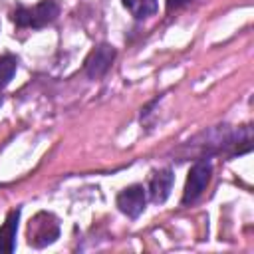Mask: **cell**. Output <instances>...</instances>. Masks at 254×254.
I'll return each mask as SVG.
<instances>
[{"label": "cell", "mask_w": 254, "mask_h": 254, "mask_svg": "<svg viewBox=\"0 0 254 254\" xmlns=\"http://www.w3.org/2000/svg\"><path fill=\"white\" fill-rule=\"evenodd\" d=\"M58 14H60V8L54 0H42L32 8L20 6L12 18L20 28H44L52 24L58 18Z\"/></svg>", "instance_id": "obj_1"}, {"label": "cell", "mask_w": 254, "mask_h": 254, "mask_svg": "<svg viewBox=\"0 0 254 254\" xmlns=\"http://www.w3.org/2000/svg\"><path fill=\"white\" fill-rule=\"evenodd\" d=\"M210 175H212V165L210 161L206 159H200L196 161L190 171H189V177H187V183H185V190H183V198L181 202L183 204H192L200 198V194L204 192L208 181H210Z\"/></svg>", "instance_id": "obj_2"}, {"label": "cell", "mask_w": 254, "mask_h": 254, "mask_svg": "<svg viewBox=\"0 0 254 254\" xmlns=\"http://www.w3.org/2000/svg\"><path fill=\"white\" fill-rule=\"evenodd\" d=\"M113 60H115V50H113L109 44H99V46H95V48L89 52V56L85 58V65H83L87 77H91V79L101 77V75L111 67Z\"/></svg>", "instance_id": "obj_3"}, {"label": "cell", "mask_w": 254, "mask_h": 254, "mask_svg": "<svg viewBox=\"0 0 254 254\" xmlns=\"http://www.w3.org/2000/svg\"><path fill=\"white\" fill-rule=\"evenodd\" d=\"M145 204H147V192H145V189L141 185L125 187L117 194V206L129 218H137L145 210Z\"/></svg>", "instance_id": "obj_4"}, {"label": "cell", "mask_w": 254, "mask_h": 254, "mask_svg": "<svg viewBox=\"0 0 254 254\" xmlns=\"http://www.w3.org/2000/svg\"><path fill=\"white\" fill-rule=\"evenodd\" d=\"M46 220L40 222V216H36L32 222H30V244L36 246V248H42V246H48L52 244L58 234H60V228H58V222L46 214L44 216Z\"/></svg>", "instance_id": "obj_5"}, {"label": "cell", "mask_w": 254, "mask_h": 254, "mask_svg": "<svg viewBox=\"0 0 254 254\" xmlns=\"http://www.w3.org/2000/svg\"><path fill=\"white\" fill-rule=\"evenodd\" d=\"M173 181H175V175L171 169H161L157 171L153 177H151V183H149V194H151V200L161 204L167 200V196L171 194V189H173Z\"/></svg>", "instance_id": "obj_6"}, {"label": "cell", "mask_w": 254, "mask_h": 254, "mask_svg": "<svg viewBox=\"0 0 254 254\" xmlns=\"http://www.w3.org/2000/svg\"><path fill=\"white\" fill-rule=\"evenodd\" d=\"M18 220H20V210L14 208L6 216L4 224L0 226V252L10 254L16 248V232H18Z\"/></svg>", "instance_id": "obj_7"}, {"label": "cell", "mask_w": 254, "mask_h": 254, "mask_svg": "<svg viewBox=\"0 0 254 254\" xmlns=\"http://www.w3.org/2000/svg\"><path fill=\"white\" fill-rule=\"evenodd\" d=\"M121 2L131 12V16H135L137 20L149 18L159 10V2L157 0H121Z\"/></svg>", "instance_id": "obj_8"}, {"label": "cell", "mask_w": 254, "mask_h": 254, "mask_svg": "<svg viewBox=\"0 0 254 254\" xmlns=\"http://www.w3.org/2000/svg\"><path fill=\"white\" fill-rule=\"evenodd\" d=\"M16 67H18V60L14 56L10 54L0 56V89L10 83L12 75L16 73Z\"/></svg>", "instance_id": "obj_9"}, {"label": "cell", "mask_w": 254, "mask_h": 254, "mask_svg": "<svg viewBox=\"0 0 254 254\" xmlns=\"http://www.w3.org/2000/svg\"><path fill=\"white\" fill-rule=\"evenodd\" d=\"M189 0H167V6L169 8H179V6H183V4H187Z\"/></svg>", "instance_id": "obj_10"}, {"label": "cell", "mask_w": 254, "mask_h": 254, "mask_svg": "<svg viewBox=\"0 0 254 254\" xmlns=\"http://www.w3.org/2000/svg\"><path fill=\"white\" fill-rule=\"evenodd\" d=\"M0 105H2V95H0Z\"/></svg>", "instance_id": "obj_11"}]
</instances>
